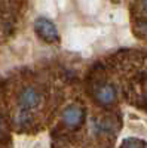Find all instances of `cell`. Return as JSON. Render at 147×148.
I'll use <instances>...</instances> for the list:
<instances>
[{
  "label": "cell",
  "instance_id": "cell-1",
  "mask_svg": "<svg viewBox=\"0 0 147 148\" xmlns=\"http://www.w3.org/2000/svg\"><path fill=\"white\" fill-rule=\"evenodd\" d=\"M97 39V30L92 28H76L71 30L67 34L66 45L70 49H82L85 46L91 45Z\"/></svg>",
  "mask_w": 147,
  "mask_h": 148
},
{
  "label": "cell",
  "instance_id": "cell-2",
  "mask_svg": "<svg viewBox=\"0 0 147 148\" xmlns=\"http://www.w3.org/2000/svg\"><path fill=\"white\" fill-rule=\"evenodd\" d=\"M34 30L48 43H55V42L59 40L58 28L49 18H45V16L37 18L34 21Z\"/></svg>",
  "mask_w": 147,
  "mask_h": 148
},
{
  "label": "cell",
  "instance_id": "cell-3",
  "mask_svg": "<svg viewBox=\"0 0 147 148\" xmlns=\"http://www.w3.org/2000/svg\"><path fill=\"white\" fill-rule=\"evenodd\" d=\"M83 116H85L83 108L77 104H73V105H68L63 111V121L66 126L73 129V127H77L83 121Z\"/></svg>",
  "mask_w": 147,
  "mask_h": 148
},
{
  "label": "cell",
  "instance_id": "cell-4",
  "mask_svg": "<svg viewBox=\"0 0 147 148\" xmlns=\"http://www.w3.org/2000/svg\"><path fill=\"white\" fill-rule=\"evenodd\" d=\"M18 101H19V105L22 108H34V107H37L39 102H40V95L39 92L33 89V88H26L21 93H19V98H18Z\"/></svg>",
  "mask_w": 147,
  "mask_h": 148
},
{
  "label": "cell",
  "instance_id": "cell-5",
  "mask_svg": "<svg viewBox=\"0 0 147 148\" xmlns=\"http://www.w3.org/2000/svg\"><path fill=\"white\" fill-rule=\"evenodd\" d=\"M95 99L103 104V105H110L113 104L115 99H116V90L113 86L110 84H104L101 88H98L97 92H95Z\"/></svg>",
  "mask_w": 147,
  "mask_h": 148
},
{
  "label": "cell",
  "instance_id": "cell-6",
  "mask_svg": "<svg viewBox=\"0 0 147 148\" xmlns=\"http://www.w3.org/2000/svg\"><path fill=\"white\" fill-rule=\"evenodd\" d=\"M79 6L83 14L95 15L101 6V0H79Z\"/></svg>",
  "mask_w": 147,
  "mask_h": 148
},
{
  "label": "cell",
  "instance_id": "cell-7",
  "mask_svg": "<svg viewBox=\"0 0 147 148\" xmlns=\"http://www.w3.org/2000/svg\"><path fill=\"white\" fill-rule=\"evenodd\" d=\"M37 8H39V10L42 12L43 15H48V16H55L57 15V3H55V0H39Z\"/></svg>",
  "mask_w": 147,
  "mask_h": 148
},
{
  "label": "cell",
  "instance_id": "cell-8",
  "mask_svg": "<svg viewBox=\"0 0 147 148\" xmlns=\"http://www.w3.org/2000/svg\"><path fill=\"white\" fill-rule=\"evenodd\" d=\"M122 148H144V144L138 139H134V138H129L126 139L124 144H122Z\"/></svg>",
  "mask_w": 147,
  "mask_h": 148
},
{
  "label": "cell",
  "instance_id": "cell-9",
  "mask_svg": "<svg viewBox=\"0 0 147 148\" xmlns=\"http://www.w3.org/2000/svg\"><path fill=\"white\" fill-rule=\"evenodd\" d=\"M143 6H144V9L147 10V0H143Z\"/></svg>",
  "mask_w": 147,
  "mask_h": 148
}]
</instances>
